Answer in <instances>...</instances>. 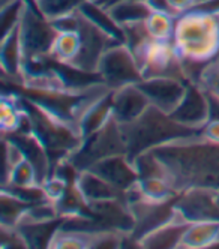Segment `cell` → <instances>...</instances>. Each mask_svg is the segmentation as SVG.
Returning a JSON list of instances; mask_svg holds the SVG:
<instances>
[{
    "instance_id": "33",
    "label": "cell",
    "mask_w": 219,
    "mask_h": 249,
    "mask_svg": "<svg viewBox=\"0 0 219 249\" xmlns=\"http://www.w3.org/2000/svg\"><path fill=\"white\" fill-rule=\"evenodd\" d=\"M146 3L149 5L152 12H162V14H168L173 17H179L180 14L173 8L170 3V0H146Z\"/></svg>"
},
{
    "instance_id": "38",
    "label": "cell",
    "mask_w": 219,
    "mask_h": 249,
    "mask_svg": "<svg viewBox=\"0 0 219 249\" xmlns=\"http://www.w3.org/2000/svg\"><path fill=\"white\" fill-rule=\"evenodd\" d=\"M96 2L104 6V8H110V6H113L114 3H119V2H125V0H96Z\"/></svg>"
},
{
    "instance_id": "26",
    "label": "cell",
    "mask_w": 219,
    "mask_h": 249,
    "mask_svg": "<svg viewBox=\"0 0 219 249\" xmlns=\"http://www.w3.org/2000/svg\"><path fill=\"white\" fill-rule=\"evenodd\" d=\"M176 21L177 17L162 12H152L149 18L146 20V24H147V30L155 41L171 42L174 39Z\"/></svg>"
},
{
    "instance_id": "6",
    "label": "cell",
    "mask_w": 219,
    "mask_h": 249,
    "mask_svg": "<svg viewBox=\"0 0 219 249\" xmlns=\"http://www.w3.org/2000/svg\"><path fill=\"white\" fill-rule=\"evenodd\" d=\"M59 30L39 14L35 5L29 3L20 21V38L24 56V66L48 59L51 47Z\"/></svg>"
},
{
    "instance_id": "5",
    "label": "cell",
    "mask_w": 219,
    "mask_h": 249,
    "mask_svg": "<svg viewBox=\"0 0 219 249\" xmlns=\"http://www.w3.org/2000/svg\"><path fill=\"white\" fill-rule=\"evenodd\" d=\"M122 153H126L125 138L119 120L111 116L104 126L83 140L78 150L69 156V161L81 171L89 170L92 165L108 156Z\"/></svg>"
},
{
    "instance_id": "32",
    "label": "cell",
    "mask_w": 219,
    "mask_h": 249,
    "mask_svg": "<svg viewBox=\"0 0 219 249\" xmlns=\"http://www.w3.org/2000/svg\"><path fill=\"white\" fill-rule=\"evenodd\" d=\"M0 234H2V240H0V246L2 248H29L23 234L18 231L17 227L0 225Z\"/></svg>"
},
{
    "instance_id": "2",
    "label": "cell",
    "mask_w": 219,
    "mask_h": 249,
    "mask_svg": "<svg viewBox=\"0 0 219 249\" xmlns=\"http://www.w3.org/2000/svg\"><path fill=\"white\" fill-rule=\"evenodd\" d=\"M120 128L126 144V155L131 161L138 155L170 143L173 140L194 137L203 132V129L182 124L153 105H149L147 110L135 120L120 123Z\"/></svg>"
},
{
    "instance_id": "40",
    "label": "cell",
    "mask_w": 219,
    "mask_h": 249,
    "mask_svg": "<svg viewBox=\"0 0 219 249\" xmlns=\"http://www.w3.org/2000/svg\"><path fill=\"white\" fill-rule=\"evenodd\" d=\"M33 3H35V2H33Z\"/></svg>"
},
{
    "instance_id": "28",
    "label": "cell",
    "mask_w": 219,
    "mask_h": 249,
    "mask_svg": "<svg viewBox=\"0 0 219 249\" xmlns=\"http://www.w3.org/2000/svg\"><path fill=\"white\" fill-rule=\"evenodd\" d=\"M195 81L204 89L207 95L219 98V54L201 68Z\"/></svg>"
},
{
    "instance_id": "1",
    "label": "cell",
    "mask_w": 219,
    "mask_h": 249,
    "mask_svg": "<svg viewBox=\"0 0 219 249\" xmlns=\"http://www.w3.org/2000/svg\"><path fill=\"white\" fill-rule=\"evenodd\" d=\"M164 167L165 179L182 194L189 189L219 192V144L201 134L177 138L150 150Z\"/></svg>"
},
{
    "instance_id": "8",
    "label": "cell",
    "mask_w": 219,
    "mask_h": 249,
    "mask_svg": "<svg viewBox=\"0 0 219 249\" xmlns=\"http://www.w3.org/2000/svg\"><path fill=\"white\" fill-rule=\"evenodd\" d=\"M80 24H78V35L81 38V47L77 57L69 65L71 68L83 71L87 74H98L99 62L104 56V53L117 42L113 36H110L107 32L98 27L89 18L78 11Z\"/></svg>"
},
{
    "instance_id": "12",
    "label": "cell",
    "mask_w": 219,
    "mask_h": 249,
    "mask_svg": "<svg viewBox=\"0 0 219 249\" xmlns=\"http://www.w3.org/2000/svg\"><path fill=\"white\" fill-rule=\"evenodd\" d=\"M216 191L212 189H189L180 194L176 209L191 222L201 219H219V204Z\"/></svg>"
},
{
    "instance_id": "37",
    "label": "cell",
    "mask_w": 219,
    "mask_h": 249,
    "mask_svg": "<svg viewBox=\"0 0 219 249\" xmlns=\"http://www.w3.org/2000/svg\"><path fill=\"white\" fill-rule=\"evenodd\" d=\"M207 96L210 104V120H219V98H215L212 95Z\"/></svg>"
},
{
    "instance_id": "23",
    "label": "cell",
    "mask_w": 219,
    "mask_h": 249,
    "mask_svg": "<svg viewBox=\"0 0 219 249\" xmlns=\"http://www.w3.org/2000/svg\"><path fill=\"white\" fill-rule=\"evenodd\" d=\"M81 47V38L78 32H59L56 41H54L51 51H50V59L59 65L69 66L78 54Z\"/></svg>"
},
{
    "instance_id": "10",
    "label": "cell",
    "mask_w": 219,
    "mask_h": 249,
    "mask_svg": "<svg viewBox=\"0 0 219 249\" xmlns=\"http://www.w3.org/2000/svg\"><path fill=\"white\" fill-rule=\"evenodd\" d=\"M173 119L191 128L203 129L210 120V104L204 89L197 81H189L183 101L171 114Z\"/></svg>"
},
{
    "instance_id": "20",
    "label": "cell",
    "mask_w": 219,
    "mask_h": 249,
    "mask_svg": "<svg viewBox=\"0 0 219 249\" xmlns=\"http://www.w3.org/2000/svg\"><path fill=\"white\" fill-rule=\"evenodd\" d=\"M135 189L144 200L153 203H167L179 198V192L164 177H143L135 183Z\"/></svg>"
},
{
    "instance_id": "27",
    "label": "cell",
    "mask_w": 219,
    "mask_h": 249,
    "mask_svg": "<svg viewBox=\"0 0 219 249\" xmlns=\"http://www.w3.org/2000/svg\"><path fill=\"white\" fill-rule=\"evenodd\" d=\"M0 203H2V225L15 227L23 216V213L32 206L27 201H23L21 198L15 197L11 192L2 189V197H0Z\"/></svg>"
},
{
    "instance_id": "31",
    "label": "cell",
    "mask_w": 219,
    "mask_h": 249,
    "mask_svg": "<svg viewBox=\"0 0 219 249\" xmlns=\"http://www.w3.org/2000/svg\"><path fill=\"white\" fill-rule=\"evenodd\" d=\"M69 183L71 182H68L65 177L57 176V174H51L48 179L42 183V189L45 192L47 200L54 203V204H56L57 201H60L68 191Z\"/></svg>"
},
{
    "instance_id": "34",
    "label": "cell",
    "mask_w": 219,
    "mask_h": 249,
    "mask_svg": "<svg viewBox=\"0 0 219 249\" xmlns=\"http://www.w3.org/2000/svg\"><path fill=\"white\" fill-rule=\"evenodd\" d=\"M201 135L212 141V143H218L219 144V120H209L206 123V126L203 128Z\"/></svg>"
},
{
    "instance_id": "29",
    "label": "cell",
    "mask_w": 219,
    "mask_h": 249,
    "mask_svg": "<svg viewBox=\"0 0 219 249\" xmlns=\"http://www.w3.org/2000/svg\"><path fill=\"white\" fill-rule=\"evenodd\" d=\"M29 3H30L29 0H15L14 3L0 9V17H2V36L8 35L11 30H14L20 24L24 9Z\"/></svg>"
},
{
    "instance_id": "24",
    "label": "cell",
    "mask_w": 219,
    "mask_h": 249,
    "mask_svg": "<svg viewBox=\"0 0 219 249\" xmlns=\"http://www.w3.org/2000/svg\"><path fill=\"white\" fill-rule=\"evenodd\" d=\"M35 8L48 21L71 15L80 11V8L89 0H33Z\"/></svg>"
},
{
    "instance_id": "7",
    "label": "cell",
    "mask_w": 219,
    "mask_h": 249,
    "mask_svg": "<svg viewBox=\"0 0 219 249\" xmlns=\"http://www.w3.org/2000/svg\"><path fill=\"white\" fill-rule=\"evenodd\" d=\"M98 74L111 90L128 84H138L143 80L141 68L126 44H114L104 53Z\"/></svg>"
},
{
    "instance_id": "39",
    "label": "cell",
    "mask_w": 219,
    "mask_h": 249,
    "mask_svg": "<svg viewBox=\"0 0 219 249\" xmlns=\"http://www.w3.org/2000/svg\"><path fill=\"white\" fill-rule=\"evenodd\" d=\"M203 2H206V0H197V3H195V5H198V3H203Z\"/></svg>"
},
{
    "instance_id": "13",
    "label": "cell",
    "mask_w": 219,
    "mask_h": 249,
    "mask_svg": "<svg viewBox=\"0 0 219 249\" xmlns=\"http://www.w3.org/2000/svg\"><path fill=\"white\" fill-rule=\"evenodd\" d=\"M89 170L95 171L105 180H108L113 186H116L122 192H128L140 179L134 162L128 158L126 153L108 156L102 161L96 162Z\"/></svg>"
},
{
    "instance_id": "35",
    "label": "cell",
    "mask_w": 219,
    "mask_h": 249,
    "mask_svg": "<svg viewBox=\"0 0 219 249\" xmlns=\"http://www.w3.org/2000/svg\"><path fill=\"white\" fill-rule=\"evenodd\" d=\"M192 9H198L207 14H213V15H219V0H206L203 3L195 5Z\"/></svg>"
},
{
    "instance_id": "19",
    "label": "cell",
    "mask_w": 219,
    "mask_h": 249,
    "mask_svg": "<svg viewBox=\"0 0 219 249\" xmlns=\"http://www.w3.org/2000/svg\"><path fill=\"white\" fill-rule=\"evenodd\" d=\"M63 218L54 221H41V222H26L17 225L18 231L23 234L29 248H48L56 230L62 225Z\"/></svg>"
},
{
    "instance_id": "30",
    "label": "cell",
    "mask_w": 219,
    "mask_h": 249,
    "mask_svg": "<svg viewBox=\"0 0 219 249\" xmlns=\"http://www.w3.org/2000/svg\"><path fill=\"white\" fill-rule=\"evenodd\" d=\"M2 144H3V158H5L2 182H5L8 179V176L11 174V171L14 170V167L17 164H20L26 158V155L21 150V147L8 137H2Z\"/></svg>"
},
{
    "instance_id": "15",
    "label": "cell",
    "mask_w": 219,
    "mask_h": 249,
    "mask_svg": "<svg viewBox=\"0 0 219 249\" xmlns=\"http://www.w3.org/2000/svg\"><path fill=\"white\" fill-rule=\"evenodd\" d=\"M0 66L3 72V83H18L23 77L24 56L20 38V24L0 41Z\"/></svg>"
},
{
    "instance_id": "4",
    "label": "cell",
    "mask_w": 219,
    "mask_h": 249,
    "mask_svg": "<svg viewBox=\"0 0 219 249\" xmlns=\"http://www.w3.org/2000/svg\"><path fill=\"white\" fill-rule=\"evenodd\" d=\"M21 101L29 114L32 131L41 140L53 165L78 150L84 138L77 123L56 114L45 105L24 95H21Z\"/></svg>"
},
{
    "instance_id": "18",
    "label": "cell",
    "mask_w": 219,
    "mask_h": 249,
    "mask_svg": "<svg viewBox=\"0 0 219 249\" xmlns=\"http://www.w3.org/2000/svg\"><path fill=\"white\" fill-rule=\"evenodd\" d=\"M96 230L65 228L60 225L54 233L48 249H93Z\"/></svg>"
},
{
    "instance_id": "22",
    "label": "cell",
    "mask_w": 219,
    "mask_h": 249,
    "mask_svg": "<svg viewBox=\"0 0 219 249\" xmlns=\"http://www.w3.org/2000/svg\"><path fill=\"white\" fill-rule=\"evenodd\" d=\"M107 9L120 26L146 21L152 14V9L146 3V0H125V2L114 3Z\"/></svg>"
},
{
    "instance_id": "25",
    "label": "cell",
    "mask_w": 219,
    "mask_h": 249,
    "mask_svg": "<svg viewBox=\"0 0 219 249\" xmlns=\"http://www.w3.org/2000/svg\"><path fill=\"white\" fill-rule=\"evenodd\" d=\"M2 186H15V188H33L41 186L38 170L33 165L30 159L24 158L20 164H17L8 179L2 182Z\"/></svg>"
},
{
    "instance_id": "36",
    "label": "cell",
    "mask_w": 219,
    "mask_h": 249,
    "mask_svg": "<svg viewBox=\"0 0 219 249\" xmlns=\"http://www.w3.org/2000/svg\"><path fill=\"white\" fill-rule=\"evenodd\" d=\"M170 3L173 5V8L182 15L183 12H188L191 11L195 3H197V0H170Z\"/></svg>"
},
{
    "instance_id": "9",
    "label": "cell",
    "mask_w": 219,
    "mask_h": 249,
    "mask_svg": "<svg viewBox=\"0 0 219 249\" xmlns=\"http://www.w3.org/2000/svg\"><path fill=\"white\" fill-rule=\"evenodd\" d=\"M137 86L149 98L150 105L171 116L183 101L188 83L176 77L162 75L143 78Z\"/></svg>"
},
{
    "instance_id": "21",
    "label": "cell",
    "mask_w": 219,
    "mask_h": 249,
    "mask_svg": "<svg viewBox=\"0 0 219 249\" xmlns=\"http://www.w3.org/2000/svg\"><path fill=\"white\" fill-rule=\"evenodd\" d=\"M80 12L89 18L92 23H95L98 27H101L104 32H107L110 36H113L117 42L125 44V33L123 27L116 23V20L110 15L108 9L101 6L96 0H89L81 8Z\"/></svg>"
},
{
    "instance_id": "17",
    "label": "cell",
    "mask_w": 219,
    "mask_h": 249,
    "mask_svg": "<svg viewBox=\"0 0 219 249\" xmlns=\"http://www.w3.org/2000/svg\"><path fill=\"white\" fill-rule=\"evenodd\" d=\"M113 90H110L99 99H96L89 108L84 111L78 122V128L83 135V138L89 137L98 131L101 126L107 123V120L113 116V99H111Z\"/></svg>"
},
{
    "instance_id": "14",
    "label": "cell",
    "mask_w": 219,
    "mask_h": 249,
    "mask_svg": "<svg viewBox=\"0 0 219 249\" xmlns=\"http://www.w3.org/2000/svg\"><path fill=\"white\" fill-rule=\"evenodd\" d=\"M113 99V116L119 123H128L141 116L150 105L149 98L137 84H128L114 89L111 93Z\"/></svg>"
},
{
    "instance_id": "3",
    "label": "cell",
    "mask_w": 219,
    "mask_h": 249,
    "mask_svg": "<svg viewBox=\"0 0 219 249\" xmlns=\"http://www.w3.org/2000/svg\"><path fill=\"white\" fill-rule=\"evenodd\" d=\"M174 47L185 63L204 66L219 54V17L191 9L177 17Z\"/></svg>"
},
{
    "instance_id": "11",
    "label": "cell",
    "mask_w": 219,
    "mask_h": 249,
    "mask_svg": "<svg viewBox=\"0 0 219 249\" xmlns=\"http://www.w3.org/2000/svg\"><path fill=\"white\" fill-rule=\"evenodd\" d=\"M192 222L176 209L174 215L164 224L150 230L137 240V248L146 249H177L185 231Z\"/></svg>"
},
{
    "instance_id": "16",
    "label": "cell",
    "mask_w": 219,
    "mask_h": 249,
    "mask_svg": "<svg viewBox=\"0 0 219 249\" xmlns=\"http://www.w3.org/2000/svg\"><path fill=\"white\" fill-rule=\"evenodd\" d=\"M75 183L87 204L114 198H126L125 192L119 191L116 186H113L92 170H81L77 176Z\"/></svg>"
}]
</instances>
